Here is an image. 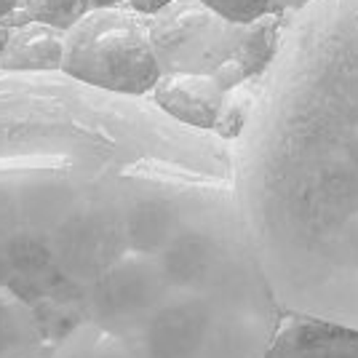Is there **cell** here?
<instances>
[{"label":"cell","mask_w":358,"mask_h":358,"mask_svg":"<svg viewBox=\"0 0 358 358\" xmlns=\"http://www.w3.org/2000/svg\"><path fill=\"white\" fill-rule=\"evenodd\" d=\"M265 358H358V329L284 310Z\"/></svg>","instance_id":"cell-5"},{"label":"cell","mask_w":358,"mask_h":358,"mask_svg":"<svg viewBox=\"0 0 358 358\" xmlns=\"http://www.w3.org/2000/svg\"><path fill=\"white\" fill-rule=\"evenodd\" d=\"M91 8H115V6H126V0H89Z\"/></svg>","instance_id":"cell-14"},{"label":"cell","mask_w":358,"mask_h":358,"mask_svg":"<svg viewBox=\"0 0 358 358\" xmlns=\"http://www.w3.org/2000/svg\"><path fill=\"white\" fill-rule=\"evenodd\" d=\"M16 3H19V0H0V22H3V16L8 14Z\"/></svg>","instance_id":"cell-15"},{"label":"cell","mask_w":358,"mask_h":358,"mask_svg":"<svg viewBox=\"0 0 358 358\" xmlns=\"http://www.w3.org/2000/svg\"><path fill=\"white\" fill-rule=\"evenodd\" d=\"M16 6H22L32 22H43L64 32L91 11L89 0H19Z\"/></svg>","instance_id":"cell-9"},{"label":"cell","mask_w":358,"mask_h":358,"mask_svg":"<svg viewBox=\"0 0 358 358\" xmlns=\"http://www.w3.org/2000/svg\"><path fill=\"white\" fill-rule=\"evenodd\" d=\"M171 0H126L129 8H134L136 14L142 16H155L158 11H164Z\"/></svg>","instance_id":"cell-11"},{"label":"cell","mask_w":358,"mask_h":358,"mask_svg":"<svg viewBox=\"0 0 358 358\" xmlns=\"http://www.w3.org/2000/svg\"><path fill=\"white\" fill-rule=\"evenodd\" d=\"M11 35H14V27H8L6 22H0V59H3L6 48H8V43H11Z\"/></svg>","instance_id":"cell-12"},{"label":"cell","mask_w":358,"mask_h":358,"mask_svg":"<svg viewBox=\"0 0 358 358\" xmlns=\"http://www.w3.org/2000/svg\"><path fill=\"white\" fill-rule=\"evenodd\" d=\"M64 62V30L43 22H30L14 30L0 70L8 73H62Z\"/></svg>","instance_id":"cell-7"},{"label":"cell","mask_w":358,"mask_h":358,"mask_svg":"<svg viewBox=\"0 0 358 358\" xmlns=\"http://www.w3.org/2000/svg\"><path fill=\"white\" fill-rule=\"evenodd\" d=\"M62 73L113 94L150 96L164 75L152 48L150 16L129 6L91 8L64 32Z\"/></svg>","instance_id":"cell-3"},{"label":"cell","mask_w":358,"mask_h":358,"mask_svg":"<svg viewBox=\"0 0 358 358\" xmlns=\"http://www.w3.org/2000/svg\"><path fill=\"white\" fill-rule=\"evenodd\" d=\"M308 3H313V0H275V6H278V8H286V11H299V8H305Z\"/></svg>","instance_id":"cell-13"},{"label":"cell","mask_w":358,"mask_h":358,"mask_svg":"<svg viewBox=\"0 0 358 358\" xmlns=\"http://www.w3.org/2000/svg\"><path fill=\"white\" fill-rule=\"evenodd\" d=\"M201 3H206L211 11L236 24H252L257 19L278 11L275 0H201Z\"/></svg>","instance_id":"cell-10"},{"label":"cell","mask_w":358,"mask_h":358,"mask_svg":"<svg viewBox=\"0 0 358 358\" xmlns=\"http://www.w3.org/2000/svg\"><path fill=\"white\" fill-rule=\"evenodd\" d=\"M281 315L230 139L0 70V358H265Z\"/></svg>","instance_id":"cell-1"},{"label":"cell","mask_w":358,"mask_h":358,"mask_svg":"<svg viewBox=\"0 0 358 358\" xmlns=\"http://www.w3.org/2000/svg\"><path fill=\"white\" fill-rule=\"evenodd\" d=\"M259 83H262V78H249L236 89L224 91L222 110H220V118L214 123V134L224 136L230 142L238 139L246 120L252 115V107L257 102V94H259Z\"/></svg>","instance_id":"cell-8"},{"label":"cell","mask_w":358,"mask_h":358,"mask_svg":"<svg viewBox=\"0 0 358 358\" xmlns=\"http://www.w3.org/2000/svg\"><path fill=\"white\" fill-rule=\"evenodd\" d=\"M150 99L179 123L214 131V123L222 110L224 89L211 75L164 73L158 78Z\"/></svg>","instance_id":"cell-6"},{"label":"cell","mask_w":358,"mask_h":358,"mask_svg":"<svg viewBox=\"0 0 358 358\" xmlns=\"http://www.w3.org/2000/svg\"><path fill=\"white\" fill-rule=\"evenodd\" d=\"M233 148L281 308L358 329V0L294 11Z\"/></svg>","instance_id":"cell-2"},{"label":"cell","mask_w":358,"mask_h":358,"mask_svg":"<svg viewBox=\"0 0 358 358\" xmlns=\"http://www.w3.org/2000/svg\"><path fill=\"white\" fill-rule=\"evenodd\" d=\"M150 35L161 73L214 75L236 57L246 24L224 19L201 0H171L150 16Z\"/></svg>","instance_id":"cell-4"}]
</instances>
